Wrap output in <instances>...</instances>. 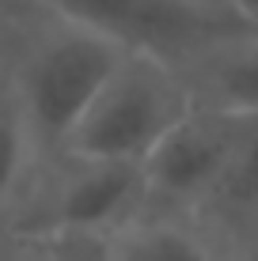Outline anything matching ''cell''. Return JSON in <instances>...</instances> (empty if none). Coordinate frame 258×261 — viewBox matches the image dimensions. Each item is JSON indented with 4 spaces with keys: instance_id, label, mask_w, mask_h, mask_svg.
I'll list each match as a JSON object with an SVG mask.
<instances>
[{
    "instance_id": "obj_7",
    "label": "cell",
    "mask_w": 258,
    "mask_h": 261,
    "mask_svg": "<svg viewBox=\"0 0 258 261\" xmlns=\"http://www.w3.org/2000/svg\"><path fill=\"white\" fill-rule=\"evenodd\" d=\"M194 220L224 250L258 235V118H239L224 174Z\"/></svg>"
},
{
    "instance_id": "obj_3",
    "label": "cell",
    "mask_w": 258,
    "mask_h": 261,
    "mask_svg": "<svg viewBox=\"0 0 258 261\" xmlns=\"http://www.w3.org/2000/svg\"><path fill=\"white\" fill-rule=\"evenodd\" d=\"M190 110V95L175 68L152 57L122 53V61L103 80L91 106L73 129L65 151L87 159L140 163L163 140V133Z\"/></svg>"
},
{
    "instance_id": "obj_14",
    "label": "cell",
    "mask_w": 258,
    "mask_h": 261,
    "mask_svg": "<svg viewBox=\"0 0 258 261\" xmlns=\"http://www.w3.org/2000/svg\"><path fill=\"white\" fill-rule=\"evenodd\" d=\"M186 4L201 8V12H213V15H228V19H236V12H232V0H186ZM243 27H247V23H243Z\"/></svg>"
},
{
    "instance_id": "obj_13",
    "label": "cell",
    "mask_w": 258,
    "mask_h": 261,
    "mask_svg": "<svg viewBox=\"0 0 258 261\" xmlns=\"http://www.w3.org/2000/svg\"><path fill=\"white\" fill-rule=\"evenodd\" d=\"M232 12L239 23H247L251 31H258V0H232Z\"/></svg>"
},
{
    "instance_id": "obj_5",
    "label": "cell",
    "mask_w": 258,
    "mask_h": 261,
    "mask_svg": "<svg viewBox=\"0 0 258 261\" xmlns=\"http://www.w3.org/2000/svg\"><path fill=\"white\" fill-rule=\"evenodd\" d=\"M239 118L213 110L182 114L163 140L140 159L145 174V212L198 216L224 174Z\"/></svg>"
},
{
    "instance_id": "obj_8",
    "label": "cell",
    "mask_w": 258,
    "mask_h": 261,
    "mask_svg": "<svg viewBox=\"0 0 258 261\" xmlns=\"http://www.w3.org/2000/svg\"><path fill=\"white\" fill-rule=\"evenodd\" d=\"M110 261H228V250L194 216L140 212L110 239Z\"/></svg>"
},
{
    "instance_id": "obj_11",
    "label": "cell",
    "mask_w": 258,
    "mask_h": 261,
    "mask_svg": "<svg viewBox=\"0 0 258 261\" xmlns=\"http://www.w3.org/2000/svg\"><path fill=\"white\" fill-rule=\"evenodd\" d=\"M0 261H50L46 257V242L0 231Z\"/></svg>"
},
{
    "instance_id": "obj_9",
    "label": "cell",
    "mask_w": 258,
    "mask_h": 261,
    "mask_svg": "<svg viewBox=\"0 0 258 261\" xmlns=\"http://www.w3.org/2000/svg\"><path fill=\"white\" fill-rule=\"evenodd\" d=\"M34 163H38V151L27 137V125L8 95L4 80H0V231L12 220L15 204L34 174Z\"/></svg>"
},
{
    "instance_id": "obj_10",
    "label": "cell",
    "mask_w": 258,
    "mask_h": 261,
    "mask_svg": "<svg viewBox=\"0 0 258 261\" xmlns=\"http://www.w3.org/2000/svg\"><path fill=\"white\" fill-rule=\"evenodd\" d=\"M46 257L50 261H110V239H87V235L46 239Z\"/></svg>"
},
{
    "instance_id": "obj_2",
    "label": "cell",
    "mask_w": 258,
    "mask_h": 261,
    "mask_svg": "<svg viewBox=\"0 0 258 261\" xmlns=\"http://www.w3.org/2000/svg\"><path fill=\"white\" fill-rule=\"evenodd\" d=\"M145 212V174L140 163L61 155L38 159L27 190L8 220V235L23 239H114Z\"/></svg>"
},
{
    "instance_id": "obj_4",
    "label": "cell",
    "mask_w": 258,
    "mask_h": 261,
    "mask_svg": "<svg viewBox=\"0 0 258 261\" xmlns=\"http://www.w3.org/2000/svg\"><path fill=\"white\" fill-rule=\"evenodd\" d=\"M50 15L95 31L122 53L152 57L179 68L194 53L236 31H251L239 19L213 15L186 0H38Z\"/></svg>"
},
{
    "instance_id": "obj_12",
    "label": "cell",
    "mask_w": 258,
    "mask_h": 261,
    "mask_svg": "<svg viewBox=\"0 0 258 261\" xmlns=\"http://www.w3.org/2000/svg\"><path fill=\"white\" fill-rule=\"evenodd\" d=\"M34 8L38 0H0V31H19Z\"/></svg>"
},
{
    "instance_id": "obj_15",
    "label": "cell",
    "mask_w": 258,
    "mask_h": 261,
    "mask_svg": "<svg viewBox=\"0 0 258 261\" xmlns=\"http://www.w3.org/2000/svg\"><path fill=\"white\" fill-rule=\"evenodd\" d=\"M228 261H258V235L228 250Z\"/></svg>"
},
{
    "instance_id": "obj_6",
    "label": "cell",
    "mask_w": 258,
    "mask_h": 261,
    "mask_svg": "<svg viewBox=\"0 0 258 261\" xmlns=\"http://www.w3.org/2000/svg\"><path fill=\"white\" fill-rule=\"evenodd\" d=\"M194 110L258 118V31H236L175 68Z\"/></svg>"
},
{
    "instance_id": "obj_1",
    "label": "cell",
    "mask_w": 258,
    "mask_h": 261,
    "mask_svg": "<svg viewBox=\"0 0 258 261\" xmlns=\"http://www.w3.org/2000/svg\"><path fill=\"white\" fill-rule=\"evenodd\" d=\"M122 49L95 31L34 8L12 38L4 87L27 125L38 159L61 155Z\"/></svg>"
},
{
    "instance_id": "obj_16",
    "label": "cell",
    "mask_w": 258,
    "mask_h": 261,
    "mask_svg": "<svg viewBox=\"0 0 258 261\" xmlns=\"http://www.w3.org/2000/svg\"><path fill=\"white\" fill-rule=\"evenodd\" d=\"M12 38H15V31H0V80H4V68H8V53H12Z\"/></svg>"
}]
</instances>
